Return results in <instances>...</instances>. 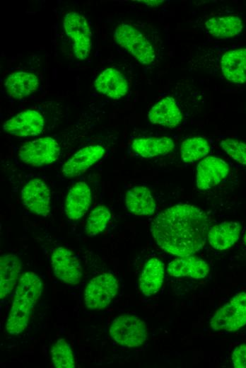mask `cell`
Instances as JSON below:
<instances>
[{
  "instance_id": "obj_1",
  "label": "cell",
  "mask_w": 246,
  "mask_h": 368,
  "mask_svg": "<svg viewBox=\"0 0 246 368\" xmlns=\"http://www.w3.org/2000/svg\"><path fill=\"white\" fill-rule=\"evenodd\" d=\"M210 220L202 209L191 205H174L153 219L151 232L157 245L172 255H192L205 245Z\"/></svg>"
},
{
  "instance_id": "obj_2",
  "label": "cell",
  "mask_w": 246,
  "mask_h": 368,
  "mask_svg": "<svg viewBox=\"0 0 246 368\" xmlns=\"http://www.w3.org/2000/svg\"><path fill=\"white\" fill-rule=\"evenodd\" d=\"M42 288V282L35 272L28 271L20 276L6 323L9 334L18 335L25 330Z\"/></svg>"
},
{
  "instance_id": "obj_3",
  "label": "cell",
  "mask_w": 246,
  "mask_h": 368,
  "mask_svg": "<svg viewBox=\"0 0 246 368\" xmlns=\"http://www.w3.org/2000/svg\"><path fill=\"white\" fill-rule=\"evenodd\" d=\"M114 40L141 64H150L154 61L153 47L134 27L126 23L119 25L115 30Z\"/></svg>"
},
{
  "instance_id": "obj_4",
  "label": "cell",
  "mask_w": 246,
  "mask_h": 368,
  "mask_svg": "<svg viewBox=\"0 0 246 368\" xmlns=\"http://www.w3.org/2000/svg\"><path fill=\"white\" fill-rule=\"evenodd\" d=\"M110 334L117 344L127 347L141 345L148 336L144 321L130 314L115 318L111 323Z\"/></svg>"
},
{
  "instance_id": "obj_5",
  "label": "cell",
  "mask_w": 246,
  "mask_h": 368,
  "mask_svg": "<svg viewBox=\"0 0 246 368\" xmlns=\"http://www.w3.org/2000/svg\"><path fill=\"white\" fill-rule=\"evenodd\" d=\"M246 325V293L234 296L212 316L210 326L214 330L228 332L239 330Z\"/></svg>"
},
{
  "instance_id": "obj_6",
  "label": "cell",
  "mask_w": 246,
  "mask_h": 368,
  "mask_svg": "<svg viewBox=\"0 0 246 368\" xmlns=\"http://www.w3.org/2000/svg\"><path fill=\"white\" fill-rule=\"evenodd\" d=\"M118 289L117 280L110 273H102L93 277L84 291L86 306L96 311L106 308L117 295Z\"/></svg>"
},
{
  "instance_id": "obj_7",
  "label": "cell",
  "mask_w": 246,
  "mask_h": 368,
  "mask_svg": "<svg viewBox=\"0 0 246 368\" xmlns=\"http://www.w3.org/2000/svg\"><path fill=\"white\" fill-rule=\"evenodd\" d=\"M18 157L24 163L42 166L57 161L60 155L59 143L51 137L39 138L24 144L18 150Z\"/></svg>"
},
{
  "instance_id": "obj_8",
  "label": "cell",
  "mask_w": 246,
  "mask_h": 368,
  "mask_svg": "<svg viewBox=\"0 0 246 368\" xmlns=\"http://www.w3.org/2000/svg\"><path fill=\"white\" fill-rule=\"evenodd\" d=\"M63 26L66 35L73 42L75 57L80 60L86 59L91 50V31L86 18L76 12L66 14Z\"/></svg>"
},
{
  "instance_id": "obj_9",
  "label": "cell",
  "mask_w": 246,
  "mask_h": 368,
  "mask_svg": "<svg viewBox=\"0 0 246 368\" xmlns=\"http://www.w3.org/2000/svg\"><path fill=\"white\" fill-rule=\"evenodd\" d=\"M51 265L55 276L64 283L77 284L83 276L82 267L74 253L65 247L52 251Z\"/></svg>"
},
{
  "instance_id": "obj_10",
  "label": "cell",
  "mask_w": 246,
  "mask_h": 368,
  "mask_svg": "<svg viewBox=\"0 0 246 368\" xmlns=\"http://www.w3.org/2000/svg\"><path fill=\"white\" fill-rule=\"evenodd\" d=\"M23 205L32 213L47 217L50 212L51 194L47 185L40 178L30 180L20 192Z\"/></svg>"
},
{
  "instance_id": "obj_11",
  "label": "cell",
  "mask_w": 246,
  "mask_h": 368,
  "mask_svg": "<svg viewBox=\"0 0 246 368\" xmlns=\"http://www.w3.org/2000/svg\"><path fill=\"white\" fill-rule=\"evenodd\" d=\"M45 127L42 115L35 110H26L6 121L3 125L5 132L17 137L40 134Z\"/></svg>"
},
{
  "instance_id": "obj_12",
  "label": "cell",
  "mask_w": 246,
  "mask_h": 368,
  "mask_svg": "<svg viewBox=\"0 0 246 368\" xmlns=\"http://www.w3.org/2000/svg\"><path fill=\"white\" fill-rule=\"evenodd\" d=\"M229 166L223 159L208 156L197 168V187L201 190L210 189L223 181L228 175Z\"/></svg>"
},
{
  "instance_id": "obj_13",
  "label": "cell",
  "mask_w": 246,
  "mask_h": 368,
  "mask_svg": "<svg viewBox=\"0 0 246 368\" xmlns=\"http://www.w3.org/2000/svg\"><path fill=\"white\" fill-rule=\"evenodd\" d=\"M105 153V149L99 144L85 146L63 164L62 172L65 177H76L100 160Z\"/></svg>"
},
{
  "instance_id": "obj_14",
  "label": "cell",
  "mask_w": 246,
  "mask_h": 368,
  "mask_svg": "<svg viewBox=\"0 0 246 368\" xmlns=\"http://www.w3.org/2000/svg\"><path fill=\"white\" fill-rule=\"evenodd\" d=\"M92 201L89 185L85 182H78L69 189L65 201V212L71 220H77L85 215Z\"/></svg>"
},
{
  "instance_id": "obj_15",
  "label": "cell",
  "mask_w": 246,
  "mask_h": 368,
  "mask_svg": "<svg viewBox=\"0 0 246 368\" xmlns=\"http://www.w3.org/2000/svg\"><path fill=\"white\" fill-rule=\"evenodd\" d=\"M94 86L98 92L112 99L123 97L129 90L124 76L113 68L102 71L95 80Z\"/></svg>"
},
{
  "instance_id": "obj_16",
  "label": "cell",
  "mask_w": 246,
  "mask_h": 368,
  "mask_svg": "<svg viewBox=\"0 0 246 368\" xmlns=\"http://www.w3.org/2000/svg\"><path fill=\"white\" fill-rule=\"evenodd\" d=\"M148 119L154 124L175 127L182 121V114L175 100L165 97L154 105L148 112Z\"/></svg>"
},
{
  "instance_id": "obj_17",
  "label": "cell",
  "mask_w": 246,
  "mask_h": 368,
  "mask_svg": "<svg viewBox=\"0 0 246 368\" xmlns=\"http://www.w3.org/2000/svg\"><path fill=\"white\" fill-rule=\"evenodd\" d=\"M209 270V265L204 260L192 255L174 259L168 264L167 269L171 276L194 279L205 277Z\"/></svg>"
},
{
  "instance_id": "obj_18",
  "label": "cell",
  "mask_w": 246,
  "mask_h": 368,
  "mask_svg": "<svg viewBox=\"0 0 246 368\" xmlns=\"http://www.w3.org/2000/svg\"><path fill=\"white\" fill-rule=\"evenodd\" d=\"M221 69L223 76L236 84L246 82V48H239L226 52L221 60Z\"/></svg>"
},
{
  "instance_id": "obj_19",
  "label": "cell",
  "mask_w": 246,
  "mask_h": 368,
  "mask_svg": "<svg viewBox=\"0 0 246 368\" xmlns=\"http://www.w3.org/2000/svg\"><path fill=\"white\" fill-rule=\"evenodd\" d=\"M125 204L129 212L138 216L152 215L156 208L151 190L142 185L134 186L127 190Z\"/></svg>"
},
{
  "instance_id": "obj_20",
  "label": "cell",
  "mask_w": 246,
  "mask_h": 368,
  "mask_svg": "<svg viewBox=\"0 0 246 368\" xmlns=\"http://www.w3.org/2000/svg\"><path fill=\"white\" fill-rule=\"evenodd\" d=\"M4 86L11 97L22 99L37 91L39 87V79L31 72L16 71L8 76Z\"/></svg>"
},
{
  "instance_id": "obj_21",
  "label": "cell",
  "mask_w": 246,
  "mask_h": 368,
  "mask_svg": "<svg viewBox=\"0 0 246 368\" xmlns=\"http://www.w3.org/2000/svg\"><path fill=\"white\" fill-rule=\"evenodd\" d=\"M240 224L236 222H224L210 227L207 240L211 246L223 251L230 248L238 240Z\"/></svg>"
},
{
  "instance_id": "obj_22",
  "label": "cell",
  "mask_w": 246,
  "mask_h": 368,
  "mask_svg": "<svg viewBox=\"0 0 246 368\" xmlns=\"http://www.w3.org/2000/svg\"><path fill=\"white\" fill-rule=\"evenodd\" d=\"M165 266L157 258L149 259L144 265L139 277V288L145 296L157 293L163 282Z\"/></svg>"
},
{
  "instance_id": "obj_23",
  "label": "cell",
  "mask_w": 246,
  "mask_h": 368,
  "mask_svg": "<svg viewBox=\"0 0 246 368\" xmlns=\"http://www.w3.org/2000/svg\"><path fill=\"white\" fill-rule=\"evenodd\" d=\"M21 270V261L14 254H4L0 258V297L4 299L13 289Z\"/></svg>"
},
{
  "instance_id": "obj_24",
  "label": "cell",
  "mask_w": 246,
  "mask_h": 368,
  "mask_svg": "<svg viewBox=\"0 0 246 368\" xmlns=\"http://www.w3.org/2000/svg\"><path fill=\"white\" fill-rule=\"evenodd\" d=\"M131 146L139 156L151 158L169 154L173 150L175 143L168 137H147L135 139Z\"/></svg>"
},
{
  "instance_id": "obj_25",
  "label": "cell",
  "mask_w": 246,
  "mask_h": 368,
  "mask_svg": "<svg viewBox=\"0 0 246 368\" xmlns=\"http://www.w3.org/2000/svg\"><path fill=\"white\" fill-rule=\"evenodd\" d=\"M205 26L212 36L228 38L242 31V23L237 16H227L210 18L206 21Z\"/></svg>"
},
{
  "instance_id": "obj_26",
  "label": "cell",
  "mask_w": 246,
  "mask_h": 368,
  "mask_svg": "<svg viewBox=\"0 0 246 368\" xmlns=\"http://www.w3.org/2000/svg\"><path fill=\"white\" fill-rule=\"evenodd\" d=\"M209 151V143L201 137L187 139L182 142L180 147L181 157L185 163L199 161L206 156Z\"/></svg>"
},
{
  "instance_id": "obj_27",
  "label": "cell",
  "mask_w": 246,
  "mask_h": 368,
  "mask_svg": "<svg viewBox=\"0 0 246 368\" xmlns=\"http://www.w3.org/2000/svg\"><path fill=\"white\" fill-rule=\"evenodd\" d=\"M110 218V211L106 206L98 205L95 207L86 220L85 226L86 234L89 236H94L103 231Z\"/></svg>"
},
{
  "instance_id": "obj_28",
  "label": "cell",
  "mask_w": 246,
  "mask_h": 368,
  "mask_svg": "<svg viewBox=\"0 0 246 368\" xmlns=\"http://www.w3.org/2000/svg\"><path fill=\"white\" fill-rule=\"evenodd\" d=\"M51 358L57 368H74L75 360L70 345L64 338H59L52 345Z\"/></svg>"
},
{
  "instance_id": "obj_29",
  "label": "cell",
  "mask_w": 246,
  "mask_h": 368,
  "mask_svg": "<svg viewBox=\"0 0 246 368\" xmlns=\"http://www.w3.org/2000/svg\"><path fill=\"white\" fill-rule=\"evenodd\" d=\"M221 148L235 161L246 166V143L238 139L227 138L220 143Z\"/></svg>"
},
{
  "instance_id": "obj_30",
  "label": "cell",
  "mask_w": 246,
  "mask_h": 368,
  "mask_svg": "<svg viewBox=\"0 0 246 368\" xmlns=\"http://www.w3.org/2000/svg\"><path fill=\"white\" fill-rule=\"evenodd\" d=\"M232 362L235 368H246V344L238 346L233 352Z\"/></svg>"
},
{
  "instance_id": "obj_31",
  "label": "cell",
  "mask_w": 246,
  "mask_h": 368,
  "mask_svg": "<svg viewBox=\"0 0 246 368\" xmlns=\"http://www.w3.org/2000/svg\"><path fill=\"white\" fill-rule=\"evenodd\" d=\"M141 1L144 2L146 4L151 6H158L160 4H162L163 2H164V1Z\"/></svg>"
},
{
  "instance_id": "obj_32",
  "label": "cell",
  "mask_w": 246,
  "mask_h": 368,
  "mask_svg": "<svg viewBox=\"0 0 246 368\" xmlns=\"http://www.w3.org/2000/svg\"><path fill=\"white\" fill-rule=\"evenodd\" d=\"M244 242H245V244L246 245V232H245V236H244Z\"/></svg>"
}]
</instances>
